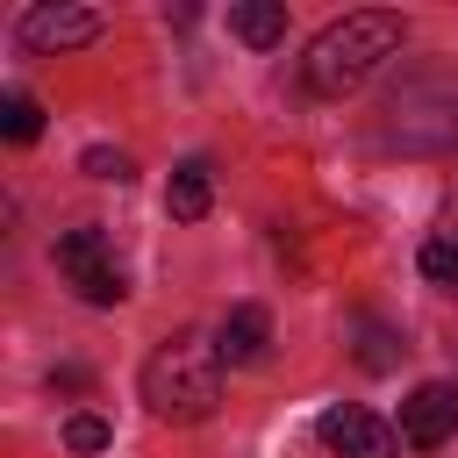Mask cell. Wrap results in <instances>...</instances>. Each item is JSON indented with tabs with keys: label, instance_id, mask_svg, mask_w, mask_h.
Returning a JSON list of instances; mask_svg holds the SVG:
<instances>
[{
	"label": "cell",
	"instance_id": "6da1fadb",
	"mask_svg": "<svg viewBox=\"0 0 458 458\" xmlns=\"http://www.w3.org/2000/svg\"><path fill=\"white\" fill-rule=\"evenodd\" d=\"M401 36H408V21L386 14V7H358V14L329 21V29L308 43V57H301L308 93H315V100H344V93H358V86L401 50Z\"/></svg>",
	"mask_w": 458,
	"mask_h": 458
},
{
	"label": "cell",
	"instance_id": "9a60e30c",
	"mask_svg": "<svg viewBox=\"0 0 458 458\" xmlns=\"http://www.w3.org/2000/svg\"><path fill=\"white\" fill-rule=\"evenodd\" d=\"M64 444H72L79 458H93V451H107V422H100V415H72V422H64Z\"/></svg>",
	"mask_w": 458,
	"mask_h": 458
},
{
	"label": "cell",
	"instance_id": "2e32d148",
	"mask_svg": "<svg viewBox=\"0 0 458 458\" xmlns=\"http://www.w3.org/2000/svg\"><path fill=\"white\" fill-rule=\"evenodd\" d=\"M86 386H93L86 365H57V372H50V394H86Z\"/></svg>",
	"mask_w": 458,
	"mask_h": 458
},
{
	"label": "cell",
	"instance_id": "7a4b0ae2",
	"mask_svg": "<svg viewBox=\"0 0 458 458\" xmlns=\"http://www.w3.org/2000/svg\"><path fill=\"white\" fill-rule=\"evenodd\" d=\"M143 401L157 422H208L215 401H222V351L193 329L165 336L143 365Z\"/></svg>",
	"mask_w": 458,
	"mask_h": 458
},
{
	"label": "cell",
	"instance_id": "3957f363",
	"mask_svg": "<svg viewBox=\"0 0 458 458\" xmlns=\"http://www.w3.org/2000/svg\"><path fill=\"white\" fill-rule=\"evenodd\" d=\"M386 136L408 150H451L458 143V79L451 72H408L386 93Z\"/></svg>",
	"mask_w": 458,
	"mask_h": 458
},
{
	"label": "cell",
	"instance_id": "8fae6325",
	"mask_svg": "<svg viewBox=\"0 0 458 458\" xmlns=\"http://www.w3.org/2000/svg\"><path fill=\"white\" fill-rule=\"evenodd\" d=\"M401 351H408V336H401V329H386V322H372V315L358 322V365H365V372H394V365H401Z\"/></svg>",
	"mask_w": 458,
	"mask_h": 458
},
{
	"label": "cell",
	"instance_id": "4fadbf2b",
	"mask_svg": "<svg viewBox=\"0 0 458 458\" xmlns=\"http://www.w3.org/2000/svg\"><path fill=\"white\" fill-rule=\"evenodd\" d=\"M415 265H422V279H429V286H458V236H429Z\"/></svg>",
	"mask_w": 458,
	"mask_h": 458
},
{
	"label": "cell",
	"instance_id": "5bb4252c",
	"mask_svg": "<svg viewBox=\"0 0 458 458\" xmlns=\"http://www.w3.org/2000/svg\"><path fill=\"white\" fill-rule=\"evenodd\" d=\"M79 172H86V179H129L136 165H129V150H107V143H93V150L79 157Z\"/></svg>",
	"mask_w": 458,
	"mask_h": 458
},
{
	"label": "cell",
	"instance_id": "9c48e42d",
	"mask_svg": "<svg viewBox=\"0 0 458 458\" xmlns=\"http://www.w3.org/2000/svg\"><path fill=\"white\" fill-rule=\"evenodd\" d=\"M229 36H243L250 50H272V43H286V7L279 0H236L229 7Z\"/></svg>",
	"mask_w": 458,
	"mask_h": 458
},
{
	"label": "cell",
	"instance_id": "8992f818",
	"mask_svg": "<svg viewBox=\"0 0 458 458\" xmlns=\"http://www.w3.org/2000/svg\"><path fill=\"white\" fill-rule=\"evenodd\" d=\"M322 444L336 451V458H401V437L372 415V408H358V401H336V408H322Z\"/></svg>",
	"mask_w": 458,
	"mask_h": 458
},
{
	"label": "cell",
	"instance_id": "7c38bea8",
	"mask_svg": "<svg viewBox=\"0 0 458 458\" xmlns=\"http://www.w3.org/2000/svg\"><path fill=\"white\" fill-rule=\"evenodd\" d=\"M0 129H7V143H36V136H43V107H36L29 93H7V100H0Z\"/></svg>",
	"mask_w": 458,
	"mask_h": 458
},
{
	"label": "cell",
	"instance_id": "52a82bcc",
	"mask_svg": "<svg viewBox=\"0 0 458 458\" xmlns=\"http://www.w3.org/2000/svg\"><path fill=\"white\" fill-rule=\"evenodd\" d=\"M401 437H408L415 451L451 444V437H458V386H451V379H422V386L401 401Z\"/></svg>",
	"mask_w": 458,
	"mask_h": 458
},
{
	"label": "cell",
	"instance_id": "277c9868",
	"mask_svg": "<svg viewBox=\"0 0 458 458\" xmlns=\"http://www.w3.org/2000/svg\"><path fill=\"white\" fill-rule=\"evenodd\" d=\"M57 272L79 286V301H93V308H114L122 293H129V279H122V265H114V250H107V229H93V222H79V229H64L57 236Z\"/></svg>",
	"mask_w": 458,
	"mask_h": 458
},
{
	"label": "cell",
	"instance_id": "30bf717a",
	"mask_svg": "<svg viewBox=\"0 0 458 458\" xmlns=\"http://www.w3.org/2000/svg\"><path fill=\"white\" fill-rule=\"evenodd\" d=\"M208 200H215V193H208V165H200V157H186V165L172 172V186H165V208H172L179 222H200V215H208Z\"/></svg>",
	"mask_w": 458,
	"mask_h": 458
},
{
	"label": "cell",
	"instance_id": "5b68a950",
	"mask_svg": "<svg viewBox=\"0 0 458 458\" xmlns=\"http://www.w3.org/2000/svg\"><path fill=\"white\" fill-rule=\"evenodd\" d=\"M107 29V14L100 7H72V0H36L29 14H21V50H36V57H57V50H86L93 36Z\"/></svg>",
	"mask_w": 458,
	"mask_h": 458
},
{
	"label": "cell",
	"instance_id": "ba28073f",
	"mask_svg": "<svg viewBox=\"0 0 458 458\" xmlns=\"http://www.w3.org/2000/svg\"><path fill=\"white\" fill-rule=\"evenodd\" d=\"M215 351H222V365H258L272 351V315L258 301H236L222 315V329H215Z\"/></svg>",
	"mask_w": 458,
	"mask_h": 458
}]
</instances>
